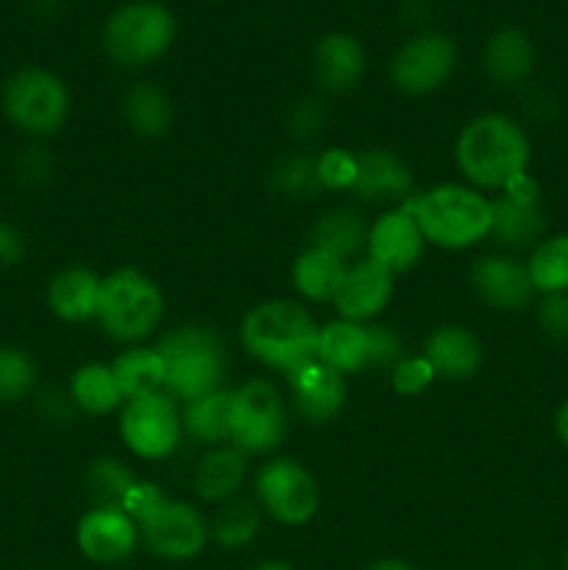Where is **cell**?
Returning <instances> with one entry per match:
<instances>
[{"mask_svg":"<svg viewBox=\"0 0 568 570\" xmlns=\"http://www.w3.org/2000/svg\"><path fill=\"white\" fill-rule=\"evenodd\" d=\"M460 173L473 189H507L527 173L532 142L521 122L507 115H479L460 131L454 145Z\"/></svg>","mask_w":568,"mask_h":570,"instance_id":"6da1fadb","label":"cell"},{"mask_svg":"<svg viewBox=\"0 0 568 570\" xmlns=\"http://www.w3.org/2000/svg\"><path fill=\"white\" fill-rule=\"evenodd\" d=\"M321 326L315 317L290 298H271L256 304L239 326V340L251 360L278 373H293L317 356Z\"/></svg>","mask_w":568,"mask_h":570,"instance_id":"7a4b0ae2","label":"cell"},{"mask_svg":"<svg viewBox=\"0 0 568 570\" xmlns=\"http://www.w3.org/2000/svg\"><path fill=\"white\" fill-rule=\"evenodd\" d=\"M423 239L445 250H462L490 237V198L466 184H440L407 200Z\"/></svg>","mask_w":568,"mask_h":570,"instance_id":"3957f363","label":"cell"},{"mask_svg":"<svg viewBox=\"0 0 568 570\" xmlns=\"http://www.w3.org/2000/svg\"><path fill=\"white\" fill-rule=\"evenodd\" d=\"M165 362V393L173 401H198L223 387L226 348L206 326H176L156 345Z\"/></svg>","mask_w":568,"mask_h":570,"instance_id":"277c9868","label":"cell"},{"mask_svg":"<svg viewBox=\"0 0 568 570\" xmlns=\"http://www.w3.org/2000/svg\"><path fill=\"white\" fill-rule=\"evenodd\" d=\"M165 315V298L159 284L137 267H120L100 278L98 315L106 334L117 343L137 345L159 328Z\"/></svg>","mask_w":568,"mask_h":570,"instance_id":"5b68a950","label":"cell"},{"mask_svg":"<svg viewBox=\"0 0 568 570\" xmlns=\"http://www.w3.org/2000/svg\"><path fill=\"white\" fill-rule=\"evenodd\" d=\"M176 17L154 0H137L111 11L104 26V48L123 67H148L170 50Z\"/></svg>","mask_w":568,"mask_h":570,"instance_id":"8992f818","label":"cell"},{"mask_svg":"<svg viewBox=\"0 0 568 570\" xmlns=\"http://www.w3.org/2000/svg\"><path fill=\"white\" fill-rule=\"evenodd\" d=\"M3 111L20 131L53 137L70 115V92L56 72L26 67L6 81Z\"/></svg>","mask_w":568,"mask_h":570,"instance_id":"52a82bcc","label":"cell"},{"mask_svg":"<svg viewBox=\"0 0 568 570\" xmlns=\"http://www.w3.org/2000/svg\"><path fill=\"white\" fill-rule=\"evenodd\" d=\"M404 356L399 334L376 323L337 321L321 326L317 337V360L326 362L343 376L368 371V367H393Z\"/></svg>","mask_w":568,"mask_h":570,"instance_id":"ba28073f","label":"cell"},{"mask_svg":"<svg viewBox=\"0 0 568 570\" xmlns=\"http://www.w3.org/2000/svg\"><path fill=\"white\" fill-rule=\"evenodd\" d=\"M287 434V406L265 379H251L232 390V438L228 443L248 454H271Z\"/></svg>","mask_w":568,"mask_h":570,"instance_id":"9c48e42d","label":"cell"},{"mask_svg":"<svg viewBox=\"0 0 568 570\" xmlns=\"http://www.w3.org/2000/svg\"><path fill=\"white\" fill-rule=\"evenodd\" d=\"M182 412L167 393L128 399L120 412V438L139 460H165L182 440Z\"/></svg>","mask_w":568,"mask_h":570,"instance_id":"30bf717a","label":"cell"},{"mask_svg":"<svg viewBox=\"0 0 568 570\" xmlns=\"http://www.w3.org/2000/svg\"><path fill=\"white\" fill-rule=\"evenodd\" d=\"M256 499L262 510L278 523L301 527L317 512V484L312 473L295 460H271L256 473Z\"/></svg>","mask_w":568,"mask_h":570,"instance_id":"8fae6325","label":"cell"},{"mask_svg":"<svg viewBox=\"0 0 568 570\" xmlns=\"http://www.w3.org/2000/svg\"><path fill=\"white\" fill-rule=\"evenodd\" d=\"M457 56V42L445 33H418L395 50L390 59V78L404 95H429L449 81Z\"/></svg>","mask_w":568,"mask_h":570,"instance_id":"7c38bea8","label":"cell"},{"mask_svg":"<svg viewBox=\"0 0 568 570\" xmlns=\"http://www.w3.org/2000/svg\"><path fill=\"white\" fill-rule=\"evenodd\" d=\"M137 529L148 549L165 560H189L204 549L209 534L204 515L193 504L170 499L161 501Z\"/></svg>","mask_w":568,"mask_h":570,"instance_id":"4fadbf2b","label":"cell"},{"mask_svg":"<svg viewBox=\"0 0 568 570\" xmlns=\"http://www.w3.org/2000/svg\"><path fill=\"white\" fill-rule=\"evenodd\" d=\"M390 298H393V273L365 256L345 267L332 304L343 321L368 323L390 304Z\"/></svg>","mask_w":568,"mask_h":570,"instance_id":"5bb4252c","label":"cell"},{"mask_svg":"<svg viewBox=\"0 0 568 570\" xmlns=\"http://www.w3.org/2000/svg\"><path fill=\"white\" fill-rule=\"evenodd\" d=\"M287 387L298 415L310 423L334 421L349 399V384L343 373L329 367L317 356L301 365L298 371L287 373Z\"/></svg>","mask_w":568,"mask_h":570,"instance_id":"9a60e30c","label":"cell"},{"mask_svg":"<svg viewBox=\"0 0 568 570\" xmlns=\"http://www.w3.org/2000/svg\"><path fill=\"white\" fill-rule=\"evenodd\" d=\"M471 287L484 304L505 312L527 309L535 298L527 262H518L510 254H490L473 262Z\"/></svg>","mask_w":568,"mask_h":570,"instance_id":"2e32d148","label":"cell"},{"mask_svg":"<svg viewBox=\"0 0 568 570\" xmlns=\"http://www.w3.org/2000/svg\"><path fill=\"white\" fill-rule=\"evenodd\" d=\"M423 239L421 228H418L415 217L407 209L404 204L395 206V209L384 212L376 223L368 232V256L373 262H379L382 267H388L390 273H404L412 265H418V259L423 256Z\"/></svg>","mask_w":568,"mask_h":570,"instance_id":"e0dca14e","label":"cell"},{"mask_svg":"<svg viewBox=\"0 0 568 570\" xmlns=\"http://www.w3.org/2000/svg\"><path fill=\"white\" fill-rule=\"evenodd\" d=\"M78 549L92 562H120L134 551L139 529L120 507H95L78 521Z\"/></svg>","mask_w":568,"mask_h":570,"instance_id":"ac0fdd59","label":"cell"},{"mask_svg":"<svg viewBox=\"0 0 568 570\" xmlns=\"http://www.w3.org/2000/svg\"><path fill=\"white\" fill-rule=\"evenodd\" d=\"M351 193L368 204H407L412 193V170L399 154L368 148L356 154V176Z\"/></svg>","mask_w":568,"mask_h":570,"instance_id":"d6986e66","label":"cell"},{"mask_svg":"<svg viewBox=\"0 0 568 570\" xmlns=\"http://www.w3.org/2000/svg\"><path fill=\"white\" fill-rule=\"evenodd\" d=\"M423 356L432 365L434 376H443L449 382H466L477 376L484 362V345L471 328L445 323L438 326L423 343Z\"/></svg>","mask_w":568,"mask_h":570,"instance_id":"ffe728a7","label":"cell"},{"mask_svg":"<svg viewBox=\"0 0 568 570\" xmlns=\"http://www.w3.org/2000/svg\"><path fill=\"white\" fill-rule=\"evenodd\" d=\"M365 50L351 33H326L312 50V72L326 92H349L365 76Z\"/></svg>","mask_w":568,"mask_h":570,"instance_id":"44dd1931","label":"cell"},{"mask_svg":"<svg viewBox=\"0 0 568 570\" xmlns=\"http://www.w3.org/2000/svg\"><path fill=\"white\" fill-rule=\"evenodd\" d=\"M482 67L490 81L499 87H523L535 70V45L529 33L516 26H505L490 33L482 50Z\"/></svg>","mask_w":568,"mask_h":570,"instance_id":"7402d4cb","label":"cell"},{"mask_svg":"<svg viewBox=\"0 0 568 570\" xmlns=\"http://www.w3.org/2000/svg\"><path fill=\"white\" fill-rule=\"evenodd\" d=\"M493 220H490V237L499 248L523 250L535 248L543 239V209L540 198H518V195L501 193L499 198H490Z\"/></svg>","mask_w":568,"mask_h":570,"instance_id":"603a6c76","label":"cell"},{"mask_svg":"<svg viewBox=\"0 0 568 570\" xmlns=\"http://www.w3.org/2000/svg\"><path fill=\"white\" fill-rule=\"evenodd\" d=\"M100 276L87 267H67L48 284V306L59 321L84 323L98 315Z\"/></svg>","mask_w":568,"mask_h":570,"instance_id":"cb8c5ba5","label":"cell"},{"mask_svg":"<svg viewBox=\"0 0 568 570\" xmlns=\"http://www.w3.org/2000/svg\"><path fill=\"white\" fill-rule=\"evenodd\" d=\"M245 479V454L234 445H215L195 468V493L209 504H226L237 495Z\"/></svg>","mask_w":568,"mask_h":570,"instance_id":"d4e9b609","label":"cell"},{"mask_svg":"<svg viewBox=\"0 0 568 570\" xmlns=\"http://www.w3.org/2000/svg\"><path fill=\"white\" fill-rule=\"evenodd\" d=\"M123 117H126L128 128L137 137L159 139L170 131L173 126V100L167 98L165 89L156 83H134L126 95H123Z\"/></svg>","mask_w":568,"mask_h":570,"instance_id":"484cf974","label":"cell"},{"mask_svg":"<svg viewBox=\"0 0 568 570\" xmlns=\"http://www.w3.org/2000/svg\"><path fill=\"white\" fill-rule=\"evenodd\" d=\"M368 232L371 228L365 226L360 212L343 206V209H329L326 215L317 217L310 232V245L349 262L351 256H356L368 245Z\"/></svg>","mask_w":568,"mask_h":570,"instance_id":"4316f807","label":"cell"},{"mask_svg":"<svg viewBox=\"0 0 568 570\" xmlns=\"http://www.w3.org/2000/svg\"><path fill=\"white\" fill-rule=\"evenodd\" d=\"M182 429L204 445H223L232 438V390H215L184 404Z\"/></svg>","mask_w":568,"mask_h":570,"instance_id":"83f0119b","label":"cell"},{"mask_svg":"<svg viewBox=\"0 0 568 570\" xmlns=\"http://www.w3.org/2000/svg\"><path fill=\"white\" fill-rule=\"evenodd\" d=\"M345 267L349 265L334 254H329V250L306 245L293 262V284L301 298L323 304V301L334 298V289H337Z\"/></svg>","mask_w":568,"mask_h":570,"instance_id":"f1b7e54d","label":"cell"},{"mask_svg":"<svg viewBox=\"0 0 568 570\" xmlns=\"http://www.w3.org/2000/svg\"><path fill=\"white\" fill-rule=\"evenodd\" d=\"M111 373H115L126 401L139 399V395L165 393V362L156 348L131 345L123 354H117V360L111 362Z\"/></svg>","mask_w":568,"mask_h":570,"instance_id":"f546056e","label":"cell"},{"mask_svg":"<svg viewBox=\"0 0 568 570\" xmlns=\"http://www.w3.org/2000/svg\"><path fill=\"white\" fill-rule=\"evenodd\" d=\"M70 395L89 415H109L126 401L115 373H111V365H100V362L84 365L72 373Z\"/></svg>","mask_w":568,"mask_h":570,"instance_id":"4dcf8cb0","label":"cell"},{"mask_svg":"<svg viewBox=\"0 0 568 570\" xmlns=\"http://www.w3.org/2000/svg\"><path fill=\"white\" fill-rule=\"evenodd\" d=\"M527 271L529 278H532L535 293H568V234H555V237L540 239L532 248Z\"/></svg>","mask_w":568,"mask_h":570,"instance_id":"1f68e13d","label":"cell"},{"mask_svg":"<svg viewBox=\"0 0 568 570\" xmlns=\"http://www.w3.org/2000/svg\"><path fill=\"white\" fill-rule=\"evenodd\" d=\"M271 184L278 195H287L293 200H310L323 193V184L317 178V159L306 154H290L278 159L271 170Z\"/></svg>","mask_w":568,"mask_h":570,"instance_id":"d6a6232c","label":"cell"},{"mask_svg":"<svg viewBox=\"0 0 568 570\" xmlns=\"http://www.w3.org/2000/svg\"><path fill=\"white\" fill-rule=\"evenodd\" d=\"M212 532H215V540L223 549L248 546L259 532V510L251 501H226V507L217 512Z\"/></svg>","mask_w":568,"mask_h":570,"instance_id":"836d02e7","label":"cell"},{"mask_svg":"<svg viewBox=\"0 0 568 570\" xmlns=\"http://www.w3.org/2000/svg\"><path fill=\"white\" fill-rule=\"evenodd\" d=\"M87 484L89 495L98 501V507H120L128 490L137 484V476L120 460L104 456V460L92 462V468L87 473Z\"/></svg>","mask_w":568,"mask_h":570,"instance_id":"e575fe53","label":"cell"},{"mask_svg":"<svg viewBox=\"0 0 568 570\" xmlns=\"http://www.w3.org/2000/svg\"><path fill=\"white\" fill-rule=\"evenodd\" d=\"M37 382V365L20 348L3 345L0 348V404L26 399Z\"/></svg>","mask_w":568,"mask_h":570,"instance_id":"d590c367","label":"cell"},{"mask_svg":"<svg viewBox=\"0 0 568 570\" xmlns=\"http://www.w3.org/2000/svg\"><path fill=\"white\" fill-rule=\"evenodd\" d=\"M356 176V154L345 148H329L317 156V178L323 189H351Z\"/></svg>","mask_w":568,"mask_h":570,"instance_id":"8d00e7d4","label":"cell"},{"mask_svg":"<svg viewBox=\"0 0 568 570\" xmlns=\"http://www.w3.org/2000/svg\"><path fill=\"white\" fill-rule=\"evenodd\" d=\"M434 371L427 362V356H401L393 367H390V384L399 395H418L434 382Z\"/></svg>","mask_w":568,"mask_h":570,"instance_id":"74e56055","label":"cell"},{"mask_svg":"<svg viewBox=\"0 0 568 570\" xmlns=\"http://www.w3.org/2000/svg\"><path fill=\"white\" fill-rule=\"evenodd\" d=\"M538 326L549 340L568 345V293H555L540 298Z\"/></svg>","mask_w":568,"mask_h":570,"instance_id":"f35d334b","label":"cell"},{"mask_svg":"<svg viewBox=\"0 0 568 570\" xmlns=\"http://www.w3.org/2000/svg\"><path fill=\"white\" fill-rule=\"evenodd\" d=\"M165 499L167 495L161 493L154 482H139L137 479V484H134V488L128 490L126 499H123L120 510L126 512L134 523H139V521H145V518H148L150 512H154Z\"/></svg>","mask_w":568,"mask_h":570,"instance_id":"ab89813d","label":"cell"},{"mask_svg":"<svg viewBox=\"0 0 568 570\" xmlns=\"http://www.w3.org/2000/svg\"><path fill=\"white\" fill-rule=\"evenodd\" d=\"M323 120H326V115H323V106L315 104V100H306V104H301L298 109L293 111L295 137H315V134L321 131Z\"/></svg>","mask_w":568,"mask_h":570,"instance_id":"60d3db41","label":"cell"},{"mask_svg":"<svg viewBox=\"0 0 568 570\" xmlns=\"http://www.w3.org/2000/svg\"><path fill=\"white\" fill-rule=\"evenodd\" d=\"M26 254L22 234L11 223L0 220V267H14Z\"/></svg>","mask_w":568,"mask_h":570,"instance_id":"b9f144b4","label":"cell"},{"mask_svg":"<svg viewBox=\"0 0 568 570\" xmlns=\"http://www.w3.org/2000/svg\"><path fill=\"white\" fill-rule=\"evenodd\" d=\"M555 434L562 443V449H568V399L555 412Z\"/></svg>","mask_w":568,"mask_h":570,"instance_id":"7bdbcfd3","label":"cell"},{"mask_svg":"<svg viewBox=\"0 0 568 570\" xmlns=\"http://www.w3.org/2000/svg\"><path fill=\"white\" fill-rule=\"evenodd\" d=\"M368 570H415V568L407 566V562H401V560H382V562H376V566H371Z\"/></svg>","mask_w":568,"mask_h":570,"instance_id":"ee69618b","label":"cell"},{"mask_svg":"<svg viewBox=\"0 0 568 570\" xmlns=\"http://www.w3.org/2000/svg\"><path fill=\"white\" fill-rule=\"evenodd\" d=\"M254 570H293V568H290L287 562H276V560H273V562H262V566H256Z\"/></svg>","mask_w":568,"mask_h":570,"instance_id":"f6af8a7d","label":"cell"},{"mask_svg":"<svg viewBox=\"0 0 568 570\" xmlns=\"http://www.w3.org/2000/svg\"><path fill=\"white\" fill-rule=\"evenodd\" d=\"M562 570H568V543H566V551H562Z\"/></svg>","mask_w":568,"mask_h":570,"instance_id":"bcb514c9","label":"cell"}]
</instances>
